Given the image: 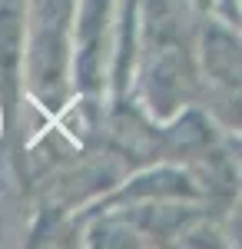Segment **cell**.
<instances>
[{
  "label": "cell",
  "mask_w": 242,
  "mask_h": 249,
  "mask_svg": "<svg viewBox=\"0 0 242 249\" xmlns=\"http://www.w3.org/2000/svg\"><path fill=\"white\" fill-rule=\"evenodd\" d=\"M20 40V0H0V67H14Z\"/></svg>",
  "instance_id": "obj_1"
}]
</instances>
